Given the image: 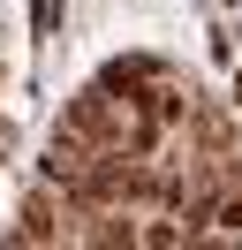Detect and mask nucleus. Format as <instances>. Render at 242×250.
<instances>
[]
</instances>
